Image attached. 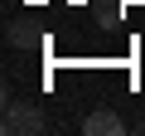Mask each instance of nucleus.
Instances as JSON below:
<instances>
[{
	"label": "nucleus",
	"instance_id": "f03ea898",
	"mask_svg": "<svg viewBox=\"0 0 145 136\" xmlns=\"http://www.w3.org/2000/svg\"><path fill=\"white\" fill-rule=\"evenodd\" d=\"M121 131H126V121H121L111 107H97V112L82 117V136H121Z\"/></svg>",
	"mask_w": 145,
	"mask_h": 136
},
{
	"label": "nucleus",
	"instance_id": "7ed1b4c3",
	"mask_svg": "<svg viewBox=\"0 0 145 136\" xmlns=\"http://www.w3.org/2000/svg\"><path fill=\"white\" fill-rule=\"evenodd\" d=\"M5 44H10V49H34L39 34L29 29V20H10V24H5Z\"/></svg>",
	"mask_w": 145,
	"mask_h": 136
},
{
	"label": "nucleus",
	"instance_id": "f257e3e1",
	"mask_svg": "<svg viewBox=\"0 0 145 136\" xmlns=\"http://www.w3.org/2000/svg\"><path fill=\"white\" fill-rule=\"evenodd\" d=\"M44 126H48V117H44L39 102H15V97H5V121H0L5 136H39Z\"/></svg>",
	"mask_w": 145,
	"mask_h": 136
}]
</instances>
